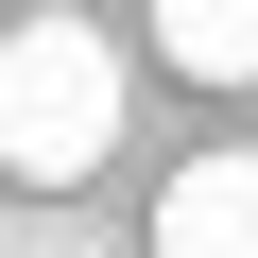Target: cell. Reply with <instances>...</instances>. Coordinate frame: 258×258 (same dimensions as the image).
<instances>
[{"label": "cell", "instance_id": "obj_1", "mask_svg": "<svg viewBox=\"0 0 258 258\" xmlns=\"http://www.w3.org/2000/svg\"><path fill=\"white\" fill-rule=\"evenodd\" d=\"M120 155V52L86 18H18L0 35V172L18 189H86Z\"/></svg>", "mask_w": 258, "mask_h": 258}, {"label": "cell", "instance_id": "obj_2", "mask_svg": "<svg viewBox=\"0 0 258 258\" xmlns=\"http://www.w3.org/2000/svg\"><path fill=\"white\" fill-rule=\"evenodd\" d=\"M155 258H258V155H189L155 189Z\"/></svg>", "mask_w": 258, "mask_h": 258}, {"label": "cell", "instance_id": "obj_3", "mask_svg": "<svg viewBox=\"0 0 258 258\" xmlns=\"http://www.w3.org/2000/svg\"><path fill=\"white\" fill-rule=\"evenodd\" d=\"M155 52L189 86H258V0H155Z\"/></svg>", "mask_w": 258, "mask_h": 258}]
</instances>
